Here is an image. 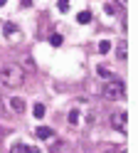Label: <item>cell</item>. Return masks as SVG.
<instances>
[{
    "instance_id": "cell-1",
    "label": "cell",
    "mask_w": 138,
    "mask_h": 153,
    "mask_svg": "<svg viewBox=\"0 0 138 153\" xmlns=\"http://www.w3.org/2000/svg\"><path fill=\"white\" fill-rule=\"evenodd\" d=\"M25 84V72L20 64H3L0 67V87L3 89H17Z\"/></svg>"
},
{
    "instance_id": "cell-2",
    "label": "cell",
    "mask_w": 138,
    "mask_h": 153,
    "mask_svg": "<svg viewBox=\"0 0 138 153\" xmlns=\"http://www.w3.org/2000/svg\"><path fill=\"white\" fill-rule=\"evenodd\" d=\"M101 94H104V99H108V101H121V99H126V84H123V79H118V76L108 79V82L104 84Z\"/></svg>"
},
{
    "instance_id": "cell-3",
    "label": "cell",
    "mask_w": 138,
    "mask_h": 153,
    "mask_svg": "<svg viewBox=\"0 0 138 153\" xmlns=\"http://www.w3.org/2000/svg\"><path fill=\"white\" fill-rule=\"evenodd\" d=\"M111 126H114L118 133H123V136H126V133H128V114H126V111L114 114V116H111Z\"/></svg>"
},
{
    "instance_id": "cell-4",
    "label": "cell",
    "mask_w": 138,
    "mask_h": 153,
    "mask_svg": "<svg viewBox=\"0 0 138 153\" xmlns=\"http://www.w3.org/2000/svg\"><path fill=\"white\" fill-rule=\"evenodd\" d=\"M7 101V111L10 114H15V116H20V114L25 111V99H20V97H10L5 99Z\"/></svg>"
},
{
    "instance_id": "cell-5",
    "label": "cell",
    "mask_w": 138,
    "mask_h": 153,
    "mask_svg": "<svg viewBox=\"0 0 138 153\" xmlns=\"http://www.w3.org/2000/svg\"><path fill=\"white\" fill-rule=\"evenodd\" d=\"M116 59H121V62L128 59V42L126 40H118V45H116Z\"/></svg>"
},
{
    "instance_id": "cell-6",
    "label": "cell",
    "mask_w": 138,
    "mask_h": 153,
    "mask_svg": "<svg viewBox=\"0 0 138 153\" xmlns=\"http://www.w3.org/2000/svg\"><path fill=\"white\" fill-rule=\"evenodd\" d=\"M35 136H37V138H52V136H54V131L49 128V126H39V128L35 131Z\"/></svg>"
},
{
    "instance_id": "cell-7",
    "label": "cell",
    "mask_w": 138,
    "mask_h": 153,
    "mask_svg": "<svg viewBox=\"0 0 138 153\" xmlns=\"http://www.w3.org/2000/svg\"><path fill=\"white\" fill-rule=\"evenodd\" d=\"M76 22H79V25H89V22H91V13H89V10H82V13L76 15Z\"/></svg>"
},
{
    "instance_id": "cell-8",
    "label": "cell",
    "mask_w": 138,
    "mask_h": 153,
    "mask_svg": "<svg viewBox=\"0 0 138 153\" xmlns=\"http://www.w3.org/2000/svg\"><path fill=\"white\" fill-rule=\"evenodd\" d=\"M3 35H5V37H13V35H17V27H15L13 22H5V25H3Z\"/></svg>"
},
{
    "instance_id": "cell-9",
    "label": "cell",
    "mask_w": 138,
    "mask_h": 153,
    "mask_svg": "<svg viewBox=\"0 0 138 153\" xmlns=\"http://www.w3.org/2000/svg\"><path fill=\"white\" fill-rule=\"evenodd\" d=\"M79 119H82V114H79L76 109H72V111H69V123H72V126H79Z\"/></svg>"
},
{
    "instance_id": "cell-10",
    "label": "cell",
    "mask_w": 138,
    "mask_h": 153,
    "mask_svg": "<svg viewBox=\"0 0 138 153\" xmlns=\"http://www.w3.org/2000/svg\"><path fill=\"white\" fill-rule=\"evenodd\" d=\"M96 74H99V76H104V79H106V82H108V79H114V74H111V72H108V69H106V67H96Z\"/></svg>"
},
{
    "instance_id": "cell-11",
    "label": "cell",
    "mask_w": 138,
    "mask_h": 153,
    "mask_svg": "<svg viewBox=\"0 0 138 153\" xmlns=\"http://www.w3.org/2000/svg\"><path fill=\"white\" fill-rule=\"evenodd\" d=\"M62 42H64V37H62V35H57V32H54L52 37H49V45H52V47H59Z\"/></svg>"
},
{
    "instance_id": "cell-12",
    "label": "cell",
    "mask_w": 138,
    "mask_h": 153,
    "mask_svg": "<svg viewBox=\"0 0 138 153\" xmlns=\"http://www.w3.org/2000/svg\"><path fill=\"white\" fill-rule=\"evenodd\" d=\"M32 114H35V119H42V116H45V106H42V104H35Z\"/></svg>"
},
{
    "instance_id": "cell-13",
    "label": "cell",
    "mask_w": 138,
    "mask_h": 153,
    "mask_svg": "<svg viewBox=\"0 0 138 153\" xmlns=\"http://www.w3.org/2000/svg\"><path fill=\"white\" fill-rule=\"evenodd\" d=\"M108 50H111V42H108V40H101V42H99V52H101V54H106Z\"/></svg>"
},
{
    "instance_id": "cell-14",
    "label": "cell",
    "mask_w": 138,
    "mask_h": 153,
    "mask_svg": "<svg viewBox=\"0 0 138 153\" xmlns=\"http://www.w3.org/2000/svg\"><path fill=\"white\" fill-rule=\"evenodd\" d=\"M59 13H69V0H59Z\"/></svg>"
},
{
    "instance_id": "cell-15",
    "label": "cell",
    "mask_w": 138,
    "mask_h": 153,
    "mask_svg": "<svg viewBox=\"0 0 138 153\" xmlns=\"http://www.w3.org/2000/svg\"><path fill=\"white\" fill-rule=\"evenodd\" d=\"M22 153H39L37 146H22Z\"/></svg>"
},
{
    "instance_id": "cell-16",
    "label": "cell",
    "mask_w": 138,
    "mask_h": 153,
    "mask_svg": "<svg viewBox=\"0 0 138 153\" xmlns=\"http://www.w3.org/2000/svg\"><path fill=\"white\" fill-rule=\"evenodd\" d=\"M5 114H7V109H5V99L0 97V116H5Z\"/></svg>"
},
{
    "instance_id": "cell-17",
    "label": "cell",
    "mask_w": 138,
    "mask_h": 153,
    "mask_svg": "<svg viewBox=\"0 0 138 153\" xmlns=\"http://www.w3.org/2000/svg\"><path fill=\"white\" fill-rule=\"evenodd\" d=\"M104 10H106V13H108V15H114V13H116V7H114V5H111V3H106V5H104Z\"/></svg>"
},
{
    "instance_id": "cell-18",
    "label": "cell",
    "mask_w": 138,
    "mask_h": 153,
    "mask_svg": "<svg viewBox=\"0 0 138 153\" xmlns=\"http://www.w3.org/2000/svg\"><path fill=\"white\" fill-rule=\"evenodd\" d=\"M25 67H27V69H35V64H32V59H30V57H25Z\"/></svg>"
},
{
    "instance_id": "cell-19",
    "label": "cell",
    "mask_w": 138,
    "mask_h": 153,
    "mask_svg": "<svg viewBox=\"0 0 138 153\" xmlns=\"http://www.w3.org/2000/svg\"><path fill=\"white\" fill-rule=\"evenodd\" d=\"M10 153H22V143H17V146H13V151Z\"/></svg>"
},
{
    "instance_id": "cell-20",
    "label": "cell",
    "mask_w": 138,
    "mask_h": 153,
    "mask_svg": "<svg viewBox=\"0 0 138 153\" xmlns=\"http://www.w3.org/2000/svg\"><path fill=\"white\" fill-rule=\"evenodd\" d=\"M32 5V0H22V7H30Z\"/></svg>"
},
{
    "instance_id": "cell-21",
    "label": "cell",
    "mask_w": 138,
    "mask_h": 153,
    "mask_svg": "<svg viewBox=\"0 0 138 153\" xmlns=\"http://www.w3.org/2000/svg\"><path fill=\"white\" fill-rule=\"evenodd\" d=\"M49 153H59V143H57V146H52V151H49Z\"/></svg>"
},
{
    "instance_id": "cell-22",
    "label": "cell",
    "mask_w": 138,
    "mask_h": 153,
    "mask_svg": "<svg viewBox=\"0 0 138 153\" xmlns=\"http://www.w3.org/2000/svg\"><path fill=\"white\" fill-rule=\"evenodd\" d=\"M116 3H118V5H126V3H128V0H116Z\"/></svg>"
},
{
    "instance_id": "cell-23",
    "label": "cell",
    "mask_w": 138,
    "mask_h": 153,
    "mask_svg": "<svg viewBox=\"0 0 138 153\" xmlns=\"http://www.w3.org/2000/svg\"><path fill=\"white\" fill-rule=\"evenodd\" d=\"M3 136H5V128H0V138H3Z\"/></svg>"
},
{
    "instance_id": "cell-24",
    "label": "cell",
    "mask_w": 138,
    "mask_h": 153,
    "mask_svg": "<svg viewBox=\"0 0 138 153\" xmlns=\"http://www.w3.org/2000/svg\"><path fill=\"white\" fill-rule=\"evenodd\" d=\"M5 3H7V0H0V7H3V5H5Z\"/></svg>"
},
{
    "instance_id": "cell-25",
    "label": "cell",
    "mask_w": 138,
    "mask_h": 153,
    "mask_svg": "<svg viewBox=\"0 0 138 153\" xmlns=\"http://www.w3.org/2000/svg\"><path fill=\"white\" fill-rule=\"evenodd\" d=\"M118 153H126V151H118Z\"/></svg>"
}]
</instances>
